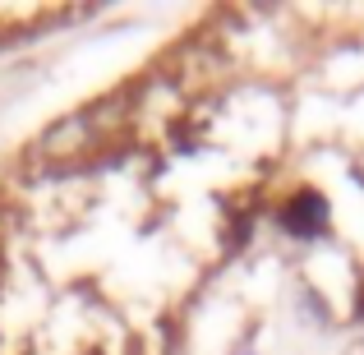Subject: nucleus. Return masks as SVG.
<instances>
[{
  "mask_svg": "<svg viewBox=\"0 0 364 355\" xmlns=\"http://www.w3.org/2000/svg\"><path fill=\"white\" fill-rule=\"evenodd\" d=\"M282 231H291L300 240L323 235V231H328V198L314 194V189H300V194L282 208Z\"/></svg>",
  "mask_w": 364,
  "mask_h": 355,
  "instance_id": "1",
  "label": "nucleus"
}]
</instances>
